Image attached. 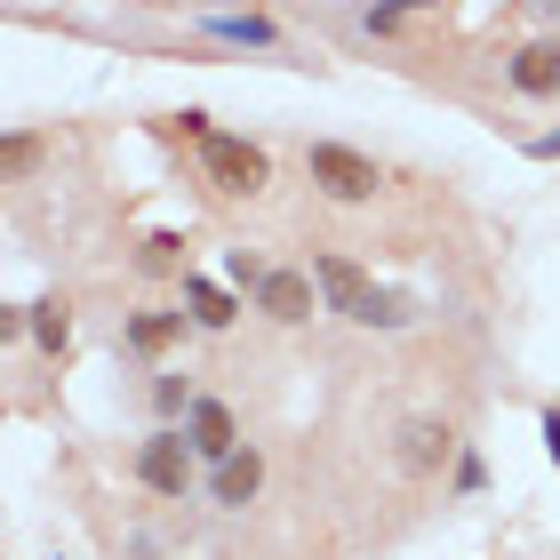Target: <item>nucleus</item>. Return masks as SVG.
<instances>
[{"label": "nucleus", "mask_w": 560, "mask_h": 560, "mask_svg": "<svg viewBox=\"0 0 560 560\" xmlns=\"http://www.w3.org/2000/svg\"><path fill=\"white\" fill-rule=\"evenodd\" d=\"M304 176H313L328 200H376V185H385V168H376L369 152L337 144V137H313V144H304Z\"/></svg>", "instance_id": "2"}, {"label": "nucleus", "mask_w": 560, "mask_h": 560, "mask_svg": "<svg viewBox=\"0 0 560 560\" xmlns=\"http://www.w3.org/2000/svg\"><path fill=\"white\" fill-rule=\"evenodd\" d=\"M33 152H40V137H33V129H9V144H0V161H9V168H33Z\"/></svg>", "instance_id": "19"}, {"label": "nucleus", "mask_w": 560, "mask_h": 560, "mask_svg": "<svg viewBox=\"0 0 560 560\" xmlns=\"http://www.w3.org/2000/svg\"><path fill=\"white\" fill-rule=\"evenodd\" d=\"M504 81H513L521 96H537V105H545V96H560V40H552V33H545V40H521L513 57H504Z\"/></svg>", "instance_id": "7"}, {"label": "nucleus", "mask_w": 560, "mask_h": 560, "mask_svg": "<svg viewBox=\"0 0 560 560\" xmlns=\"http://www.w3.org/2000/svg\"><path fill=\"white\" fill-rule=\"evenodd\" d=\"M176 248H185V241H176V233H152L137 265H144V272H168V265H176Z\"/></svg>", "instance_id": "18"}, {"label": "nucleus", "mask_w": 560, "mask_h": 560, "mask_svg": "<svg viewBox=\"0 0 560 560\" xmlns=\"http://www.w3.org/2000/svg\"><path fill=\"white\" fill-rule=\"evenodd\" d=\"M257 313H272L280 328L313 320V313H320V289H313V272H296V265H272V272H265V289H257Z\"/></svg>", "instance_id": "6"}, {"label": "nucleus", "mask_w": 560, "mask_h": 560, "mask_svg": "<svg viewBox=\"0 0 560 560\" xmlns=\"http://www.w3.org/2000/svg\"><path fill=\"white\" fill-rule=\"evenodd\" d=\"M24 328H33V345L48 352V361H65V352H72V304H65V296L24 304Z\"/></svg>", "instance_id": "11"}, {"label": "nucleus", "mask_w": 560, "mask_h": 560, "mask_svg": "<svg viewBox=\"0 0 560 560\" xmlns=\"http://www.w3.org/2000/svg\"><path fill=\"white\" fill-rule=\"evenodd\" d=\"M537 432H545V456L560 465V409H545V424H537Z\"/></svg>", "instance_id": "20"}, {"label": "nucleus", "mask_w": 560, "mask_h": 560, "mask_svg": "<svg viewBox=\"0 0 560 560\" xmlns=\"http://www.w3.org/2000/svg\"><path fill=\"white\" fill-rule=\"evenodd\" d=\"M265 272H272V265L257 257V248H224V280H233V289L257 296V289H265Z\"/></svg>", "instance_id": "14"}, {"label": "nucleus", "mask_w": 560, "mask_h": 560, "mask_svg": "<svg viewBox=\"0 0 560 560\" xmlns=\"http://www.w3.org/2000/svg\"><path fill=\"white\" fill-rule=\"evenodd\" d=\"M185 320H192V313H137V320H129V345H137V352H161L168 337H185Z\"/></svg>", "instance_id": "13"}, {"label": "nucleus", "mask_w": 560, "mask_h": 560, "mask_svg": "<svg viewBox=\"0 0 560 560\" xmlns=\"http://www.w3.org/2000/svg\"><path fill=\"white\" fill-rule=\"evenodd\" d=\"M257 489H265V448H241V456H224V465L209 472V497L224 504V513L257 504Z\"/></svg>", "instance_id": "9"}, {"label": "nucleus", "mask_w": 560, "mask_h": 560, "mask_svg": "<svg viewBox=\"0 0 560 560\" xmlns=\"http://www.w3.org/2000/svg\"><path fill=\"white\" fill-rule=\"evenodd\" d=\"M528 152H537V161H560V129H545V137H528Z\"/></svg>", "instance_id": "21"}, {"label": "nucleus", "mask_w": 560, "mask_h": 560, "mask_svg": "<svg viewBox=\"0 0 560 560\" xmlns=\"http://www.w3.org/2000/svg\"><path fill=\"white\" fill-rule=\"evenodd\" d=\"M448 456H465V448H456V432L448 424H432V417H417V424H400V448H393V465L400 472H432V465H448Z\"/></svg>", "instance_id": "8"}, {"label": "nucleus", "mask_w": 560, "mask_h": 560, "mask_svg": "<svg viewBox=\"0 0 560 560\" xmlns=\"http://www.w3.org/2000/svg\"><path fill=\"white\" fill-rule=\"evenodd\" d=\"M200 33L224 40V48H280V24L257 16V9H209V16H200Z\"/></svg>", "instance_id": "10"}, {"label": "nucleus", "mask_w": 560, "mask_h": 560, "mask_svg": "<svg viewBox=\"0 0 560 560\" xmlns=\"http://www.w3.org/2000/svg\"><path fill=\"white\" fill-rule=\"evenodd\" d=\"M192 465H200V456L185 441V424H161V432H144V441H137V480L152 497H185L192 489Z\"/></svg>", "instance_id": "3"}, {"label": "nucleus", "mask_w": 560, "mask_h": 560, "mask_svg": "<svg viewBox=\"0 0 560 560\" xmlns=\"http://www.w3.org/2000/svg\"><path fill=\"white\" fill-rule=\"evenodd\" d=\"M185 441H192V456H200V465H224V456H241L248 441H241V424H233V409H224V400H209V393H200L192 400V417H185Z\"/></svg>", "instance_id": "5"}, {"label": "nucleus", "mask_w": 560, "mask_h": 560, "mask_svg": "<svg viewBox=\"0 0 560 560\" xmlns=\"http://www.w3.org/2000/svg\"><path fill=\"white\" fill-rule=\"evenodd\" d=\"M200 168H209V185L217 192H265L272 185V161H265V144H248V137H209L200 144Z\"/></svg>", "instance_id": "4"}, {"label": "nucleus", "mask_w": 560, "mask_h": 560, "mask_svg": "<svg viewBox=\"0 0 560 560\" xmlns=\"http://www.w3.org/2000/svg\"><path fill=\"white\" fill-rule=\"evenodd\" d=\"M185 313H192V328H233L241 304H233V289H217V280L185 272Z\"/></svg>", "instance_id": "12"}, {"label": "nucleus", "mask_w": 560, "mask_h": 560, "mask_svg": "<svg viewBox=\"0 0 560 560\" xmlns=\"http://www.w3.org/2000/svg\"><path fill=\"white\" fill-rule=\"evenodd\" d=\"M361 33H376V40L409 33V9H361Z\"/></svg>", "instance_id": "17"}, {"label": "nucleus", "mask_w": 560, "mask_h": 560, "mask_svg": "<svg viewBox=\"0 0 560 560\" xmlns=\"http://www.w3.org/2000/svg\"><path fill=\"white\" fill-rule=\"evenodd\" d=\"M192 400H200V393L185 385V376H161V385H152V409H161L168 424H176V417H192Z\"/></svg>", "instance_id": "15"}, {"label": "nucleus", "mask_w": 560, "mask_h": 560, "mask_svg": "<svg viewBox=\"0 0 560 560\" xmlns=\"http://www.w3.org/2000/svg\"><path fill=\"white\" fill-rule=\"evenodd\" d=\"M448 489H456V497H480V489H489V465L465 448V456H456V472H448Z\"/></svg>", "instance_id": "16"}, {"label": "nucleus", "mask_w": 560, "mask_h": 560, "mask_svg": "<svg viewBox=\"0 0 560 560\" xmlns=\"http://www.w3.org/2000/svg\"><path fill=\"white\" fill-rule=\"evenodd\" d=\"M313 289H320V313L361 320V328H409V320H417V304H409V296L376 289V280L352 265V257H313Z\"/></svg>", "instance_id": "1"}]
</instances>
